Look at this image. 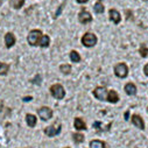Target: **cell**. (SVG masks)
Masks as SVG:
<instances>
[{"label":"cell","mask_w":148,"mask_h":148,"mask_svg":"<svg viewBox=\"0 0 148 148\" xmlns=\"http://www.w3.org/2000/svg\"><path fill=\"white\" fill-rule=\"evenodd\" d=\"M42 32L41 30H38V29H33L29 32L28 34V43L30 46H40V42H41V39H42Z\"/></svg>","instance_id":"obj_1"},{"label":"cell","mask_w":148,"mask_h":148,"mask_svg":"<svg viewBox=\"0 0 148 148\" xmlns=\"http://www.w3.org/2000/svg\"><path fill=\"white\" fill-rule=\"evenodd\" d=\"M50 92H51V96L54 98H56V99H63L64 96H65L64 88L61 84H54V85H51Z\"/></svg>","instance_id":"obj_2"},{"label":"cell","mask_w":148,"mask_h":148,"mask_svg":"<svg viewBox=\"0 0 148 148\" xmlns=\"http://www.w3.org/2000/svg\"><path fill=\"white\" fill-rule=\"evenodd\" d=\"M114 73L119 78H125L128 75V66L125 63H118L114 66Z\"/></svg>","instance_id":"obj_3"},{"label":"cell","mask_w":148,"mask_h":148,"mask_svg":"<svg viewBox=\"0 0 148 148\" xmlns=\"http://www.w3.org/2000/svg\"><path fill=\"white\" fill-rule=\"evenodd\" d=\"M82 43L85 47H93L97 43V36L92 33H85L82 38Z\"/></svg>","instance_id":"obj_4"},{"label":"cell","mask_w":148,"mask_h":148,"mask_svg":"<svg viewBox=\"0 0 148 148\" xmlns=\"http://www.w3.org/2000/svg\"><path fill=\"white\" fill-rule=\"evenodd\" d=\"M93 95H95V97H96L97 99H99V100H107V95H108V92H107V90H106L105 88L99 86V88H96V89L93 90Z\"/></svg>","instance_id":"obj_5"},{"label":"cell","mask_w":148,"mask_h":148,"mask_svg":"<svg viewBox=\"0 0 148 148\" xmlns=\"http://www.w3.org/2000/svg\"><path fill=\"white\" fill-rule=\"evenodd\" d=\"M60 132H61V124H60V123L54 124V125H51V126H49V127H47V128L45 130V133H46L48 136H55V135H57Z\"/></svg>","instance_id":"obj_6"},{"label":"cell","mask_w":148,"mask_h":148,"mask_svg":"<svg viewBox=\"0 0 148 148\" xmlns=\"http://www.w3.org/2000/svg\"><path fill=\"white\" fill-rule=\"evenodd\" d=\"M38 113L40 116V118L42 120H49L51 117H53V111L49 108V107H41L39 111H38Z\"/></svg>","instance_id":"obj_7"},{"label":"cell","mask_w":148,"mask_h":148,"mask_svg":"<svg viewBox=\"0 0 148 148\" xmlns=\"http://www.w3.org/2000/svg\"><path fill=\"white\" fill-rule=\"evenodd\" d=\"M78 20H79V22L81 23H89V22H91L92 21V16H91V14L88 12V11H81L79 12V14H78Z\"/></svg>","instance_id":"obj_8"},{"label":"cell","mask_w":148,"mask_h":148,"mask_svg":"<svg viewBox=\"0 0 148 148\" xmlns=\"http://www.w3.org/2000/svg\"><path fill=\"white\" fill-rule=\"evenodd\" d=\"M132 123H133V125L135 127H138L140 130H145V123H143V120H142V118L140 116L133 114L132 116Z\"/></svg>","instance_id":"obj_9"},{"label":"cell","mask_w":148,"mask_h":148,"mask_svg":"<svg viewBox=\"0 0 148 148\" xmlns=\"http://www.w3.org/2000/svg\"><path fill=\"white\" fill-rule=\"evenodd\" d=\"M110 19L112 22H114L116 25H118L121 20V16H120V13L117 11V10H110Z\"/></svg>","instance_id":"obj_10"},{"label":"cell","mask_w":148,"mask_h":148,"mask_svg":"<svg viewBox=\"0 0 148 148\" xmlns=\"http://www.w3.org/2000/svg\"><path fill=\"white\" fill-rule=\"evenodd\" d=\"M5 43H6V47L7 48L13 47V45L15 43V36L12 33H7L5 35Z\"/></svg>","instance_id":"obj_11"},{"label":"cell","mask_w":148,"mask_h":148,"mask_svg":"<svg viewBox=\"0 0 148 148\" xmlns=\"http://www.w3.org/2000/svg\"><path fill=\"white\" fill-rule=\"evenodd\" d=\"M107 100H108L110 103H117V101L119 100V96H118V93H117L114 90H111V91H108V95H107Z\"/></svg>","instance_id":"obj_12"},{"label":"cell","mask_w":148,"mask_h":148,"mask_svg":"<svg viewBox=\"0 0 148 148\" xmlns=\"http://www.w3.org/2000/svg\"><path fill=\"white\" fill-rule=\"evenodd\" d=\"M125 91L128 96H134L136 93V88L133 83H128V84L125 85Z\"/></svg>","instance_id":"obj_13"},{"label":"cell","mask_w":148,"mask_h":148,"mask_svg":"<svg viewBox=\"0 0 148 148\" xmlns=\"http://www.w3.org/2000/svg\"><path fill=\"white\" fill-rule=\"evenodd\" d=\"M73 125H75V128L78 130V131L86 130V125H85V123H84L81 118H76V119H75V123H73Z\"/></svg>","instance_id":"obj_14"},{"label":"cell","mask_w":148,"mask_h":148,"mask_svg":"<svg viewBox=\"0 0 148 148\" xmlns=\"http://www.w3.org/2000/svg\"><path fill=\"white\" fill-rule=\"evenodd\" d=\"M26 121H27L29 127H34L36 125V117L33 116V114H27L26 116Z\"/></svg>","instance_id":"obj_15"},{"label":"cell","mask_w":148,"mask_h":148,"mask_svg":"<svg viewBox=\"0 0 148 148\" xmlns=\"http://www.w3.org/2000/svg\"><path fill=\"white\" fill-rule=\"evenodd\" d=\"M90 147L91 148H105V143L100 140H92L90 142Z\"/></svg>","instance_id":"obj_16"},{"label":"cell","mask_w":148,"mask_h":148,"mask_svg":"<svg viewBox=\"0 0 148 148\" xmlns=\"http://www.w3.org/2000/svg\"><path fill=\"white\" fill-rule=\"evenodd\" d=\"M8 70H10V64H7V63H0V75L1 76H4V75H6V73L8 72Z\"/></svg>","instance_id":"obj_17"},{"label":"cell","mask_w":148,"mask_h":148,"mask_svg":"<svg viewBox=\"0 0 148 148\" xmlns=\"http://www.w3.org/2000/svg\"><path fill=\"white\" fill-rule=\"evenodd\" d=\"M23 4H25V0H11V5H12V7L16 8V10L21 8V7L23 6Z\"/></svg>","instance_id":"obj_18"},{"label":"cell","mask_w":148,"mask_h":148,"mask_svg":"<svg viewBox=\"0 0 148 148\" xmlns=\"http://www.w3.org/2000/svg\"><path fill=\"white\" fill-rule=\"evenodd\" d=\"M50 43V39H49V36L48 35H43L42 36V39H41V42H40V46L42 48H47Z\"/></svg>","instance_id":"obj_19"},{"label":"cell","mask_w":148,"mask_h":148,"mask_svg":"<svg viewBox=\"0 0 148 148\" xmlns=\"http://www.w3.org/2000/svg\"><path fill=\"white\" fill-rule=\"evenodd\" d=\"M70 60H71L72 62L77 63V62H79V61H81V56H79V54H78L77 51L72 50V51L70 53Z\"/></svg>","instance_id":"obj_20"},{"label":"cell","mask_w":148,"mask_h":148,"mask_svg":"<svg viewBox=\"0 0 148 148\" xmlns=\"http://www.w3.org/2000/svg\"><path fill=\"white\" fill-rule=\"evenodd\" d=\"M60 70H61L62 73H64V75H68V73L71 72V65H69V64H63V65L60 66Z\"/></svg>","instance_id":"obj_21"},{"label":"cell","mask_w":148,"mask_h":148,"mask_svg":"<svg viewBox=\"0 0 148 148\" xmlns=\"http://www.w3.org/2000/svg\"><path fill=\"white\" fill-rule=\"evenodd\" d=\"M93 10H95V12L96 13H98V14H100V13H103L104 12V6H103V4L101 3H96L95 4V6H93Z\"/></svg>","instance_id":"obj_22"},{"label":"cell","mask_w":148,"mask_h":148,"mask_svg":"<svg viewBox=\"0 0 148 148\" xmlns=\"http://www.w3.org/2000/svg\"><path fill=\"white\" fill-rule=\"evenodd\" d=\"M73 141L76 143H81L84 141V135L81 134V133H77V134H73Z\"/></svg>","instance_id":"obj_23"},{"label":"cell","mask_w":148,"mask_h":148,"mask_svg":"<svg viewBox=\"0 0 148 148\" xmlns=\"http://www.w3.org/2000/svg\"><path fill=\"white\" fill-rule=\"evenodd\" d=\"M139 53H140V55H141L142 57H147V55H148V48H147L145 45H142V46L140 47Z\"/></svg>","instance_id":"obj_24"},{"label":"cell","mask_w":148,"mask_h":148,"mask_svg":"<svg viewBox=\"0 0 148 148\" xmlns=\"http://www.w3.org/2000/svg\"><path fill=\"white\" fill-rule=\"evenodd\" d=\"M33 83H34V84L40 85V84H41V76H40V75H36V76H35V78L33 79Z\"/></svg>","instance_id":"obj_25"},{"label":"cell","mask_w":148,"mask_h":148,"mask_svg":"<svg viewBox=\"0 0 148 148\" xmlns=\"http://www.w3.org/2000/svg\"><path fill=\"white\" fill-rule=\"evenodd\" d=\"M143 72H145V75L148 76V63L145 65V68H143Z\"/></svg>","instance_id":"obj_26"},{"label":"cell","mask_w":148,"mask_h":148,"mask_svg":"<svg viewBox=\"0 0 148 148\" xmlns=\"http://www.w3.org/2000/svg\"><path fill=\"white\" fill-rule=\"evenodd\" d=\"M61 11H62V6H61V7H60V8H58V11H57V12H56V14H55V18H56V16H58V15H60V13H61Z\"/></svg>","instance_id":"obj_27"},{"label":"cell","mask_w":148,"mask_h":148,"mask_svg":"<svg viewBox=\"0 0 148 148\" xmlns=\"http://www.w3.org/2000/svg\"><path fill=\"white\" fill-rule=\"evenodd\" d=\"M89 0H77V3H79V4H84V3H88Z\"/></svg>","instance_id":"obj_28"},{"label":"cell","mask_w":148,"mask_h":148,"mask_svg":"<svg viewBox=\"0 0 148 148\" xmlns=\"http://www.w3.org/2000/svg\"><path fill=\"white\" fill-rule=\"evenodd\" d=\"M23 100H25V101H29V100H32V97H30V96H29V97H25Z\"/></svg>","instance_id":"obj_29"},{"label":"cell","mask_w":148,"mask_h":148,"mask_svg":"<svg viewBox=\"0 0 148 148\" xmlns=\"http://www.w3.org/2000/svg\"><path fill=\"white\" fill-rule=\"evenodd\" d=\"M128 117H130V112H126V113H125V119L127 120V119H128Z\"/></svg>","instance_id":"obj_30"},{"label":"cell","mask_w":148,"mask_h":148,"mask_svg":"<svg viewBox=\"0 0 148 148\" xmlns=\"http://www.w3.org/2000/svg\"><path fill=\"white\" fill-rule=\"evenodd\" d=\"M147 112H148V107H147Z\"/></svg>","instance_id":"obj_31"},{"label":"cell","mask_w":148,"mask_h":148,"mask_svg":"<svg viewBox=\"0 0 148 148\" xmlns=\"http://www.w3.org/2000/svg\"><path fill=\"white\" fill-rule=\"evenodd\" d=\"M100 1H101V0H99V3H100Z\"/></svg>","instance_id":"obj_32"},{"label":"cell","mask_w":148,"mask_h":148,"mask_svg":"<svg viewBox=\"0 0 148 148\" xmlns=\"http://www.w3.org/2000/svg\"><path fill=\"white\" fill-rule=\"evenodd\" d=\"M65 148H69V147H65Z\"/></svg>","instance_id":"obj_33"}]
</instances>
